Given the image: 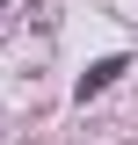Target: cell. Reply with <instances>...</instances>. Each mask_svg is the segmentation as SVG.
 Segmentation results:
<instances>
[{"mask_svg":"<svg viewBox=\"0 0 138 145\" xmlns=\"http://www.w3.org/2000/svg\"><path fill=\"white\" fill-rule=\"evenodd\" d=\"M116 72H124V58H95V65L80 72V102H87V94H102L109 80H116Z\"/></svg>","mask_w":138,"mask_h":145,"instance_id":"cell-1","label":"cell"},{"mask_svg":"<svg viewBox=\"0 0 138 145\" xmlns=\"http://www.w3.org/2000/svg\"><path fill=\"white\" fill-rule=\"evenodd\" d=\"M0 7H7V0H0Z\"/></svg>","mask_w":138,"mask_h":145,"instance_id":"cell-2","label":"cell"}]
</instances>
